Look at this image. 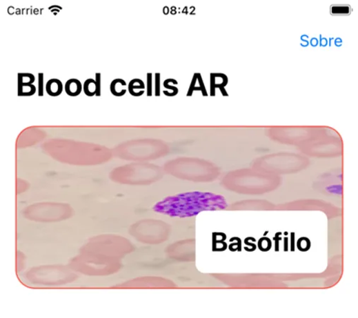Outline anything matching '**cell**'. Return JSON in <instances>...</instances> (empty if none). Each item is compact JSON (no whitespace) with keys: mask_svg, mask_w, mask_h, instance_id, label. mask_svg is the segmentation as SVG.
<instances>
[{"mask_svg":"<svg viewBox=\"0 0 358 318\" xmlns=\"http://www.w3.org/2000/svg\"><path fill=\"white\" fill-rule=\"evenodd\" d=\"M36 77L31 73H19L18 84H33Z\"/></svg>","mask_w":358,"mask_h":318,"instance_id":"9c48e42d","label":"cell"},{"mask_svg":"<svg viewBox=\"0 0 358 318\" xmlns=\"http://www.w3.org/2000/svg\"><path fill=\"white\" fill-rule=\"evenodd\" d=\"M349 12L348 11V7L346 6H337V8L334 7L332 8V14H348Z\"/></svg>","mask_w":358,"mask_h":318,"instance_id":"7c38bea8","label":"cell"},{"mask_svg":"<svg viewBox=\"0 0 358 318\" xmlns=\"http://www.w3.org/2000/svg\"><path fill=\"white\" fill-rule=\"evenodd\" d=\"M44 95V74L39 73V96L43 97Z\"/></svg>","mask_w":358,"mask_h":318,"instance_id":"30bf717a","label":"cell"},{"mask_svg":"<svg viewBox=\"0 0 358 318\" xmlns=\"http://www.w3.org/2000/svg\"><path fill=\"white\" fill-rule=\"evenodd\" d=\"M26 279L29 283L36 286H63L73 282L75 279L74 275L68 272L45 274L43 272H29Z\"/></svg>","mask_w":358,"mask_h":318,"instance_id":"7a4b0ae2","label":"cell"},{"mask_svg":"<svg viewBox=\"0 0 358 318\" xmlns=\"http://www.w3.org/2000/svg\"><path fill=\"white\" fill-rule=\"evenodd\" d=\"M46 91L50 97H58L63 93V84L61 80L57 79H51L46 83Z\"/></svg>","mask_w":358,"mask_h":318,"instance_id":"3957f363","label":"cell"},{"mask_svg":"<svg viewBox=\"0 0 358 318\" xmlns=\"http://www.w3.org/2000/svg\"><path fill=\"white\" fill-rule=\"evenodd\" d=\"M101 73H97L96 74V82L97 85V97H100L101 95Z\"/></svg>","mask_w":358,"mask_h":318,"instance_id":"5bb4252c","label":"cell"},{"mask_svg":"<svg viewBox=\"0 0 358 318\" xmlns=\"http://www.w3.org/2000/svg\"><path fill=\"white\" fill-rule=\"evenodd\" d=\"M83 90L81 81L77 79H70L67 81L65 86L66 94L72 97L79 96Z\"/></svg>","mask_w":358,"mask_h":318,"instance_id":"277c9868","label":"cell"},{"mask_svg":"<svg viewBox=\"0 0 358 318\" xmlns=\"http://www.w3.org/2000/svg\"><path fill=\"white\" fill-rule=\"evenodd\" d=\"M160 95V74H156V96Z\"/></svg>","mask_w":358,"mask_h":318,"instance_id":"9a60e30c","label":"cell"},{"mask_svg":"<svg viewBox=\"0 0 358 318\" xmlns=\"http://www.w3.org/2000/svg\"><path fill=\"white\" fill-rule=\"evenodd\" d=\"M127 85L126 81L121 79H116L110 84L111 93L115 97H122L126 95L127 90L123 89Z\"/></svg>","mask_w":358,"mask_h":318,"instance_id":"5b68a950","label":"cell"},{"mask_svg":"<svg viewBox=\"0 0 358 318\" xmlns=\"http://www.w3.org/2000/svg\"><path fill=\"white\" fill-rule=\"evenodd\" d=\"M327 190L329 191L330 193L341 195L342 194V186H330L329 188H327Z\"/></svg>","mask_w":358,"mask_h":318,"instance_id":"4fadbf2b","label":"cell"},{"mask_svg":"<svg viewBox=\"0 0 358 318\" xmlns=\"http://www.w3.org/2000/svg\"><path fill=\"white\" fill-rule=\"evenodd\" d=\"M83 90L87 97H94L97 93V82L93 79H88L83 83Z\"/></svg>","mask_w":358,"mask_h":318,"instance_id":"8992f818","label":"cell"},{"mask_svg":"<svg viewBox=\"0 0 358 318\" xmlns=\"http://www.w3.org/2000/svg\"><path fill=\"white\" fill-rule=\"evenodd\" d=\"M227 206L226 199L221 195L194 192L168 197L155 210L170 217H190L203 211L224 210Z\"/></svg>","mask_w":358,"mask_h":318,"instance_id":"6da1fadb","label":"cell"},{"mask_svg":"<svg viewBox=\"0 0 358 318\" xmlns=\"http://www.w3.org/2000/svg\"><path fill=\"white\" fill-rule=\"evenodd\" d=\"M144 88V83L139 79H132L129 84V92L134 97L141 96L142 95L139 94L137 90H143Z\"/></svg>","mask_w":358,"mask_h":318,"instance_id":"ba28073f","label":"cell"},{"mask_svg":"<svg viewBox=\"0 0 358 318\" xmlns=\"http://www.w3.org/2000/svg\"><path fill=\"white\" fill-rule=\"evenodd\" d=\"M147 75V95L151 97L152 95V74L148 73Z\"/></svg>","mask_w":358,"mask_h":318,"instance_id":"8fae6325","label":"cell"},{"mask_svg":"<svg viewBox=\"0 0 358 318\" xmlns=\"http://www.w3.org/2000/svg\"><path fill=\"white\" fill-rule=\"evenodd\" d=\"M36 92L37 88L34 84H18L19 97H31Z\"/></svg>","mask_w":358,"mask_h":318,"instance_id":"52a82bcc","label":"cell"}]
</instances>
